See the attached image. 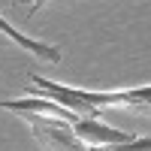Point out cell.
<instances>
[{
	"mask_svg": "<svg viewBox=\"0 0 151 151\" xmlns=\"http://www.w3.org/2000/svg\"><path fill=\"white\" fill-rule=\"evenodd\" d=\"M112 151H151V139L148 136H139V139H130L124 145H115Z\"/></svg>",
	"mask_w": 151,
	"mask_h": 151,
	"instance_id": "cell-6",
	"label": "cell"
},
{
	"mask_svg": "<svg viewBox=\"0 0 151 151\" xmlns=\"http://www.w3.org/2000/svg\"><path fill=\"white\" fill-rule=\"evenodd\" d=\"M0 33H3V36H9V40L15 42V45H21L24 52H30L33 58L45 60V64H60V48L45 45L42 40H30V36H24L21 30H15V27H12L6 18H0Z\"/></svg>",
	"mask_w": 151,
	"mask_h": 151,
	"instance_id": "cell-5",
	"label": "cell"
},
{
	"mask_svg": "<svg viewBox=\"0 0 151 151\" xmlns=\"http://www.w3.org/2000/svg\"><path fill=\"white\" fill-rule=\"evenodd\" d=\"M33 136L45 151H85V145L73 136L70 124H60V121H42V118H27Z\"/></svg>",
	"mask_w": 151,
	"mask_h": 151,
	"instance_id": "cell-4",
	"label": "cell"
},
{
	"mask_svg": "<svg viewBox=\"0 0 151 151\" xmlns=\"http://www.w3.org/2000/svg\"><path fill=\"white\" fill-rule=\"evenodd\" d=\"M73 136H76L82 145H91V148H115V145H124V142L136 139L133 133L106 127V124H100L97 118H82V121H76V124H73Z\"/></svg>",
	"mask_w": 151,
	"mask_h": 151,
	"instance_id": "cell-3",
	"label": "cell"
},
{
	"mask_svg": "<svg viewBox=\"0 0 151 151\" xmlns=\"http://www.w3.org/2000/svg\"><path fill=\"white\" fill-rule=\"evenodd\" d=\"M0 109L6 112H15L18 118H42V121H60V124H73L79 121L76 115H70L67 109H60L52 100H42V97H27V100H3Z\"/></svg>",
	"mask_w": 151,
	"mask_h": 151,
	"instance_id": "cell-2",
	"label": "cell"
},
{
	"mask_svg": "<svg viewBox=\"0 0 151 151\" xmlns=\"http://www.w3.org/2000/svg\"><path fill=\"white\" fill-rule=\"evenodd\" d=\"M85 151H112V148H85Z\"/></svg>",
	"mask_w": 151,
	"mask_h": 151,
	"instance_id": "cell-7",
	"label": "cell"
},
{
	"mask_svg": "<svg viewBox=\"0 0 151 151\" xmlns=\"http://www.w3.org/2000/svg\"><path fill=\"white\" fill-rule=\"evenodd\" d=\"M30 91L33 94H40L42 100H52V103H58L60 109H67L70 115H76V118H100V109H94L88 100L82 97V88H67V85H58V82H48V79H42V76H36V73H30Z\"/></svg>",
	"mask_w": 151,
	"mask_h": 151,
	"instance_id": "cell-1",
	"label": "cell"
}]
</instances>
